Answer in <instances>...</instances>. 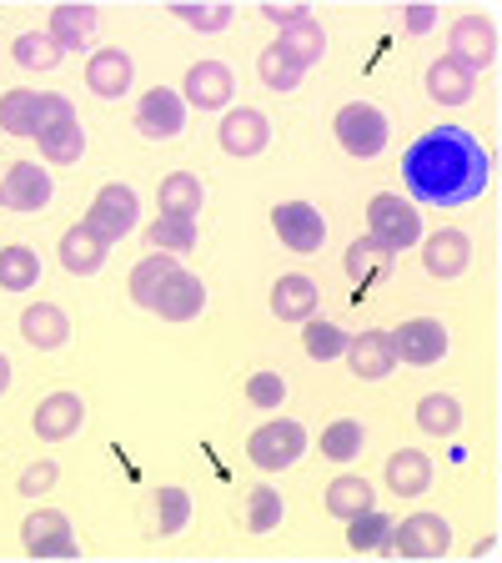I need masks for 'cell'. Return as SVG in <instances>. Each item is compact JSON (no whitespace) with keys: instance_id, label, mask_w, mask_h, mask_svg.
<instances>
[{"instance_id":"6da1fadb","label":"cell","mask_w":502,"mask_h":563,"mask_svg":"<svg viewBox=\"0 0 502 563\" xmlns=\"http://www.w3.org/2000/svg\"><path fill=\"white\" fill-rule=\"evenodd\" d=\"M402 176L417 201H433V207H468L488 191L492 166L482 141L462 126H433L422 131L417 141L402 156Z\"/></svg>"},{"instance_id":"7a4b0ae2","label":"cell","mask_w":502,"mask_h":563,"mask_svg":"<svg viewBox=\"0 0 502 563\" xmlns=\"http://www.w3.org/2000/svg\"><path fill=\"white\" fill-rule=\"evenodd\" d=\"M35 141H41V156L56 166H70L86 156V131H81V117H76V106L66 101V96L46 91V111H41V131H35Z\"/></svg>"},{"instance_id":"3957f363","label":"cell","mask_w":502,"mask_h":563,"mask_svg":"<svg viewBox=\"0 0 502 563\" xmlns=\"http://www.w3.org/2000/svg\"><path fill=\"white\" fill-rule=\"evenodd\" d=\"M367 227H372L367 236H372L377 246H387L392 257L422 242V217H417V207H412V201H402L398 191H377L372 207H367Z\"/></svg>"},{"instance_id":"277c9868","label":"cell","mask_w":502,"mask_h":563,"mask_svg":"<svg viewBox=\"0 0 502 563\" xmlns=\"http://www.w3.org/2000/svg\"><path fill=\"white\" fill-rule=\"evenodd\" d=\"M337 141H342V152L347 156H362V162H372V156H382L387 136H392V121H387L382 106L372 101H347L337 111Z\"/></svg>"},{"instance_id":"5b68a950","label":"cell","mask_w":502,"mask_h":563,"mask_svg":"<svg viewBox=\"0 0 502 563\" xmlns=\"http://www.w3.org/2000/svg\"><path fill=\"white\" fill-rule=\"evenodd\" d=\"M302 453H306V428H302V422H292V418L261 422L257 433H252V443H246V457H252L261 473L292 468Z\"/></svg>"},{"instance_id":"8992f818","label":"cell","mask_w":502,"mask_h":563,"mask_svg":"<svg viewBox=\"0 0 502 563\" xmlns=\"http://www.w3.org/2000/svg\"><path fill=\"white\" fill-rule=\"evenodd\" d=\"M136 211H141L136 191L121 187V181H105V187L96 191L91 211L81 217V227H86L91 236H101L105 246H111V242H121V236H126L131 227H136Z\"/></svg>"},{"instance_id":"52a82bcc","label":"cell","mask_w":502,"mask_h":563,"mask_svg":"<svg viewBox=\"0 0 502 563\" xmlns=\"http://www.w3.org/2000/svg\"><path fill=\"white\" fill-rule=\"evenodd\" d=\"M387 338H392L398 363H408V367H437L447 357V347H453V338H447V328L437 317H412V322H402Z\"/></svg>"},{"instance_id":"ba28073f","label":"cell","mask_w":502,"mask_h":563,"mask_svg":"<svg viewBox=\"0 0 502 563\" xmlns=\"http://www.w3.org/2000/svg\"><path fill=\"white\" fill-rule=\"evenodd\" d=\"M136 131L146 141H176L187 131V101H181L171 86H152V91L136 101Z\"/></svg>"},{"instance_id":"9c48e42d","label":"cell","mask_w":502,"mask_h":563,"mask_svg":"<svg viewBox=\"0 0 502 563\" xmlns=\"http://www.w3.org/2000/svg\"><path fill=\"white\" fill-rule=\"evenodd\" d=\"M21 543L31 559H76V533H70V518L56 508H35L21 523Z\"/></svg>"},{"instance_id":"30bf717a","label":"cell","mask_w":502,"mask_h":563,"mask_svg":"<svg viewBox=\"0 0 502 563\" xmlns=\"http://www.w3.org/2000/svg\"><path fill=\"white\" fill-rule=\"evenodd\" d=\"M56 197V181L41 162H15L11 172L0 176V207L5 211H41Z\"/></svg>"},{"instance_id":"8fae6325","label":"cell","mask_w":502,"mask_h":563,"mask_svg":"<svg viewBox=\"0 0 502 563\" xmlns=\"http://www.w3.org/2000/svg\"><path fill=\"white\" fill-rule=\"evenodd\" d=\"M271 227L292 252H322L327 242V217L312 207V201H281L271 207Z\"/></svg>"},{"instance_id":"7c38bea8","label":"cell","mask_w":502,"mask_h":563,"mask_svg":"<svg viewBox=\"0 0 502 563\" xmlns=\"http://www.w3.org/2000/svg\"><path fill=\"white\" fill-rule=\"evenodd\" d=\"M447 41H453L447 56H453L462 70H472V76L498 60V31H492L488 15H462V21H453V35H447Z\"/></svg>"},{"instance_id":"4fadbf2b","label":"cell","mask_w":502,"mask_h":563,"mask_svg":"<svg viewBox=\"0 0 502 563\" xmlns=\"http://www.w3.org/2000/svg\"><path fill=\"white\" fill-rule=\"evenodd\" d=\"M392 549L402 559H443L453 549V523L443 514H417L402 528H392Z\"/></svg>"},{"instance_id":"5bb4252c","label":"cell","mask_w":502,"mask_h":563,"mask_svg":"<svg viewBox=\"0 0 502 563\" xmlns=\"http://www.w3.org/2000/svg\"><path fill=\"white\" fill-rule=\"evenodd\" d=\"M232 96H236V81L226 60H197L187 70V91H181L187 106H197V111H226Z\"/></svg>"},{"instance_id":"9a60e30c","label":"cell","mask_w":502,"mask_h":563,"mask_svg":"<svg viewBox=\"0 0 502 563\" xmlns=\"http://www.w3.org/2000/svg\"><path fill=\"white\" fill-rule=\"evenodd\" d=\"M222 152L226 156H261L271 141V121L261 117L257 106H236V111H226L222 117Z\"/></svg>"},{"instance_id":"2e32d148","label":"cell","mask_w":502,"mask_h":563,"mask_svg":"<svg viewBox=\"0 0 502 563\" xmlns=\"http://www.w3.org/2000/svg\"><path fill=\"white\" fill-rule=\"evenodd\" d=\"M201 307H207V282L191 277L187 267H176L171 277L161 282V292L152 297V312L166 317V322H191Z\"/></svg>"},{"instance_id":"e0dca14e","label":"cell","mask_w":502,"mask_h":563,"mask_svg":"<svg viewBox=\"0 0 502 563\" xmlns=\"http://www.w3.org/2000/svg\"><path fill=\"white\" fill-rule=\"evenodd\" d=\"M472 262V236L462 232V227H443V232H433L427 242H422V267L433 272V277L453 282L462 277Z\"/></svg>"},{"instance_id":"ac0fdd59","label":"cell","mask_w":502,"mask_h":563,"mask_svg":"<svg viewBox=\"0 0 502 563\" xmlns=\"http://www.w3.org/2000/svg\"><path fill=\"white\" fill-rule=\"evenodd\" d=\"M81 422H86L81 393H51V398L35 408V438H41V443H66L70 433H81Z\"/></svg>"},{"instance_id":"d6986e66","label":"cell","mask_w":502,"mask_h":563,"mask_svg":"<svg viewBox=\"0 0 502 563\" xmlns=\"http://www.w3.org/2000/svg\"><path fill=\"white\" fill-rule=\"evenodd\" d=\"M271 51H277L281 60H292L297 70H312L316 60L327 56V31H322V21H316V15H306V21H297V25H287V31L277 35V41H271Z\"/></svg>"},{"instance_id":"ffe728a7","label":"cell","mask_w":502,"mask_h":563,"mask_svg":"<svg viewBox=\"0 0 502 563\" xmlns=\"http://www.w3.org/2000/svg\"><path fill=\"white\" fill-rule=\"evenodd\" d=\"M21 338L41 352H56V347L70 342V317L60 312L56 302H35V307L21 312Z\"/></svg>"},{"instance_id":"44dd1931","label":"cell","mask_w":502,"mask_h":563,"mask_svg":"<svg viewBox=\"0 0 502 563\" xmlns=\"http://www.w3.org/2000/svg\"><path fill=\"white\" fill-rule=\"evenodd\" d=\"M86 86H91L101 101H121V96L131 91V56L126 51H96L91 60H86Z\"/></svg>"},{"instance_id":"7402d4cb","label":"cell","mask_w":502,"mask_h":563,"mask_svg":"<svg viewBox=\"0 0 502 563\" xmlns=\"http://www.w3.org/2000/svg\"><path fill=\"white\" fill-rule=\"evenodd\" d=\"M156 201H161V217H176V222H197V217H201V201H207V191H201V176L171 172L161 187H156Z\"/></svg>"},{"instance_id":"603a6c76","label":"cell","mask_w":502,"mask_h":563,"mask_svg":"<svg viewBox=\"0 0 502 563\" xmlns=\"http://www.w3.org/2000/svg\"><path fill=\"white\" fill-rule=\"evenodd\" d=\"M96 5H56L51 11V21H46V35L56 41L60 51H81V46H91V35H96Z\"/></svg>"},{"instance_id":"cb8c5ba5","label":"cell","mask_w":502,"mask_h":563,"mask_svg":"<svg viewBox=\"0 0 502 563\" xmlns=\"http://www.w3.org/2000/svg\"><path fill=\"white\" fill-rule=\"evenodd\" d=\"M427 96H433L437 106H468L472 96H478V81H472V70H462L453 56H443L427 66Z\"/></svg>"},{"instance_id":"d4e9b609","label":"cell","mask_w":502,"mask_h":563,"mask_svg":"<svg viewBox=\"0 0 502 563\" xmlns=\"http://www.w3.org/2000/svg\"><path fill=\"white\" fill-rule=\"evenodd\" d=\"M347 357H352V373L367 377V383H377V377H387L398 367V352H392V338H387V332H362V338H352Z\"/></svg>"},{"instance_id":"484cf974","label":"cell","mask_w":502,"mask_h":563,"mask_svg":"<svg viewBox=\"0 0 502 563\" xmlns=\"http://www.w3.org/2000/svg\"><path fill=\"white\" fill-rule=\"evenodd\" d=\"M41 111H46V96L41 91H5L0 96V131L5 136H35L41 131Z\"/></svg>"},{"instance_id":"4316f807","label":"cell","mask_w":502,"mask_h":563,"mask_svg":"<svg viewBox=\"0 0 502 563\" xmlns=\"http://www.w3.org/2000/svg\"><path fill=\"white\" fill-rule=\"evenodd\" d=\"M271 312H277L281 322H306V317L316 312V282L302 277V272L281 277L277 287H271Z\"/></svg>"},{"instance_id":"83f0119b","label":"cell","mask_w":502,"mask_h":563,"mask_svg":"<svg viewBox=\"0 0 502 563\" xmlns=\"http://www.w3.org/2000/svg\"><path fill=\"white\" fill-rule=\"evenodd\" d=\"M427 483H433V463L417 448H402V453L387 457V488L398 498H417V493H427Z\"/></svg>"},{"instance_id":"f1b7e54d","label":"cell","mask_w":502,"mask_h":563,"mask_svg":"<svg viewBox=\"0 0 502 563\" xmlns=\"http://www.w3.org/2000/svg\"><path fill=\"white\" fill-rule=\"evenodd\" d=\"M327 514L332 518H357V514H367V508H377V488L367 478H357V473H342V478H332L327 483Z\"/></svg>"},{"instance_id":"f546056e","label":"cell","mask_w":502,"mask_h":563,"mask_svg":"<svg viewBox=\"0 0 502 563\" xmlns=\"http://www.w3.org/2000/svg\"><path fill=\"white\" fill-rule=\"evenodd\" d=\"M105 252H111V246H105L101 236H91L86 227H70V232L60 236V262H66V272H76V277H96Z\"/></svg>"},{"instance_id":"4dcf8cb0","label":"cell","mask_w":502,"mask_h":563,"mask_svg":"<svg viewBox=\"0 0 502 563\" xmlns=\"http://www.w3.org/2000/svg\"><path fill=\"white\" fill-rule=\"evenodd\" d=\"M417 428L433 438H453L457 428H462V402H457L453 393H427V398L417 402Z\"/></svg>"},{"instance_id":"1f68e13d","label":"cell","mask_w":502,"mask_h":563,"mask_svg":"<svg viewBox=\"0 0 502 563\" xmlns=\"http://www.w3.org/2000/svg\"><path fill=\"white\" fill-rule=\"evenodd\" d=\"M35 282H41V257H35L25 242L5 246V252H0V287H5V292H31Z\"/></svg>"},{"instance_id":"d6a6232c","label":"cell","mask_w":502,"mask_h":563,"mask_svg":"<svg viewBox=\"0 0 502 563\" xmlns=\"http://www.w3.org/2000/svg\"><path fill=\"white\" fill-rule=\"evenodd\" d=\"M176 272V257H166V252H152V257H141L136 267H131V302L146 307L152 312V297L161 292V282Z\"/></svg>"},{"instance_id":"836d02e7","label":"cell","mask_w":502,"mask_h":563,"mask_svg":"<svg viewBox=\"0 0 502 563\" xmlns=\"http://www.w3.org/2000/svg\"><path fill=\"white\" fill-rule=\"evenodd\" d=\"M392 518L387 514H377V508H367V514H357V518H347V543L357 553H377V549H392Z\"/></svg>"},{"instance_id":"e575fe53","label":"cell","mask_w":502,"mask_h":563,"mask_svg":"<svg viewBox=\"0 0 502 563\" xmlns=\"http://www.w3.org/2000/svg\"><path fill=\"white\" fill-rule=\"evenodd\" d=\"M342 267H347L352 282H372V277H382V272L392 267V252H387V246H377L372 236H357V242L347 246Z\"/></svg>"},{"instance_id":"d590c367","label":"cell","mask_w":502,"mask_h":563,"mask_svg":"<svg viewBox=\"0 0 502 563\" xmlns=\"http://www.w3.org/2000/svg\"><path fill=\"white\" fill-rule=\"evenodd\" d=\"M11 56H15V66H25V70H56L66 51H60L46 31H25V35H15Z\"/></svg>"},{"instance_id":"8d00e7d4","label":"cell","mask_w":502,"mask_h":563,"mask_svg":"<svg viewBox=\"0 0 502 563\" xmlns=\"http://www.w3.org/2000/svg\"><path fill=\"white\" fill-rule=\"evenodd\" d=\"M347 332L337 328V322H327V317H322V322H312V317H306L302 322V347H306V357H316V363H332V357H342V352H347Z\"/></svg>"},{"instance_id":"74e56055","label":"cell","mask_w":502,"mask_h":563,"mask_svg":"<svg viewBox=\"0 0 502 563\" xmlns=\"http://www.w3.org/2000/svg\"><path fill=\"white\" fill-rule=\"evenodd\" d=\"M281 518H287L281 493L271 488V483L252 488V498H246V533H271V528H281Z\"/></svg>"},{"instance_id":"f35d334b","label":"cell","mask_w":502,"mask_h":563,"mask_svg":"<svg viewBox=\"0 0 502 563\" xmlns=\"http://www.w3.org/2000/svg\"><path fill=\"white\" fill-rule=\"evenodd\" d=\"M362 443H367V428L357 418H337L322 433V457H332V463H352V457L362 453Z\"/></svg>"},{"instance_id":"ab89813d","label":"cell","mask_w":502,"mask_h":563,"mask_svg":"<svg viewBox=\"0 0 502 563\" xmlns=\"http://www.w3.org/2000/svg\"><path fill=\"white\" fill-rule=\"evenodd\" d=\"M187 523H191V493L176 488V483L156 493V533H161V539H176Z\"/></svg>"},{"instance_id":"60d3db41","label":"cell","mask_w":502,"mask_h":563,"mask_svg":"<svg viewBox=\"0 0 502 563\" xmlns=\"http://www.w3.org/2000/svg\"><path fill=\"white\" fill-rule=\"evenodd\" d=\"M146 242H152L156 252H166V257H181V252H191V246H197V222L156 217V222L146 227Z\"/></svg>"},{"instance_id":"b9f144b4","label":"cell","mask_w":502,"mask_h":563,"mask_svg":"<svg viewBox=\"0 0 502 563\" xmlns=\"http://www.w3.org/2000/svg\"><path fill=\"white\" fill-rule=\"evenodd\" d=\"M257 76H261V86H271V91H281V96H292L297 86H302V70H297L292 60H281L271 46L257 56Z\"/></svg>"},{"instance_id":"7bdbcfd3","label":"cell","mask_w":502,"mask_h":563,"mask_svg":"<svg viewBox=\"0 0 502 563\" xmlns=\"http://www.w3.org/2000/svg\"><path fill=\"white\" fill-rule=\"evenodd\" d=\"M171 15L197 31H226L236 21V5H171Z\"/></svg>"},{"instance_id":"ee69618b","label":"cell","mask_w":502,"mask_h":563,"mask_svg":"<svg viewBox=\"0 0 502 563\" xmlns=\"http://www.w3.org/2000/svg\"><path fill=\"white\" fill-rule=\"evenodd\" d=\"M246 402H257V408H281V402H287V377L281 373H252L246 377Z\"/></svg>"},{"instance_id":"f6af8a7d","label":"cell","mask_w":502,"mask_h":563,"mask_svg":"<svg viewBox=\"0 0 502 563\" xmlns=\"http://www.w3.org/2000/svg\"><path fill=\"white\" fill-rule=\"evenodd\" d=\"M46 488H56V463H31V468L21 473V493L25 498H35V493H46Z\"/></svg>"},{"instance_id":"bcb514c9","label":"cell","mask_w":502,"mask_h":563,"mask_svg":"<svg viewBox=\"0 0 502 563\" xmlns=\"http://www.w3.org/2000/svg\"><path fill=\"white\" fill-rule=\"evenodd\" d=\"M402 21H408L412 35L433 31V25H437V5H408V11H402Z\"/></svg>"},{"instance_id":"7dc6e473","label":"cell","mask_w":502,"mask_h":563,"mask_svg":"<svg viewBox=\"0 0 502 563\" xmlns=\"http://www.w3.org/2000/svg\"><path fill=\"white\" fill-rule=\"evenodd\" d=\"M261 15H267L271 25H281V31H287V25L306 21V15H312V11H306V5H267V11H261Z\"/></svg>"},{"instance_id":"c3c4849f","label":"cell","mask_w":502,"mask_h":563,"mask_svg":"<svg viewBox=\"0 0 502 563\" xmlns=\"http://www.w3.org/2000/svg\"><path fill=\"white\" fill-rule=\"evenodd\" d=\"M5 387H11V357L0 352V393H5Z\"/></svg>"}]
</instances>
